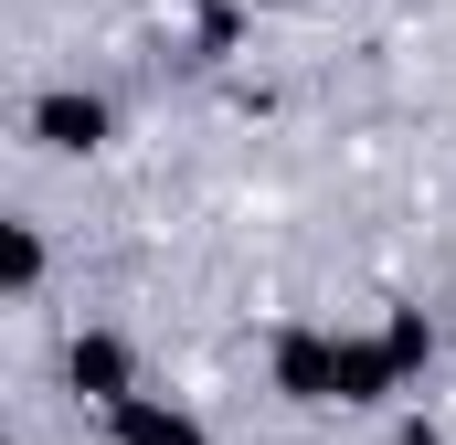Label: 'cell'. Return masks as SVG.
I'll list each match as a JSON object with an SVG mask.
<instances>
[{"label":"cell","instance_id":"1","mask_svg":"<svg viewBox=\"0 0 456 445\" xmlns=\"http://www.w3.org/2000/svg\"><path fill=\"white\" fill-rule=\"evenodd\" d=\"M117 435L127 445H202L191 414H159V403H117Z\"/></svg>","mask_w":456,"mask_h":445},{"label":"cell","instance_id":"2","mask_svg":"<svg viewBox=\"0 0 456 445\" xmlns=\"http://www.w3.org/2000/svg\"><path fill=\"white\" fill-rule=\"evenodd\" d=\"M75 382L107 392V403H127V350H117V339H75Z\"/></svg>","mask_w":456,"mask_h":445},{"label":"cell","instance_id":"3","mask_svg":"<svg viewBox=\"0 0 456 445\" xmlns=\"http://www.w3.org/2000/svg\"><path fill=\"white\" fill-rule=\"evenodd\" d=\"M96 127H107V117L86 107V96H43V138H53V149H86Z\"/></svg>","mask_w":456,"mask_h":445}]
</instances>
